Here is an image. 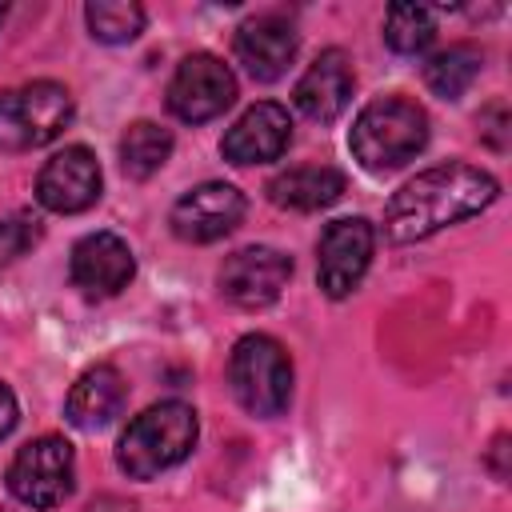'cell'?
<instances>
[{
  "instance_id": "obj_3",
  "label": "cell",
  "mask_w": 512,
  "mask_h": 512,
  "mask_svg": "<svg viewBox=\"0 0 512 512\" xmlns=\"http://www.w3.org/2000/svg\"><path fill=\"white\" fill-rule=\"evenodd\" d=\"M428 144V112L408 96H380L360 108L348 132V148L356 164L372 176L396 172L416 160Z\"/></svg>"
},
{
  "instance_id": "obj_23",
  "label": "cell",
  "mask_w": 512,
  "mask_h": 512,
  "mask_svg": "<svg viewBox=\"0 0 512 512\" xmlns=\"http://www.w3.org/2000/svg\"><path fill=\"white\" fill-rule=\"evenodd\" d=\"M16 420H20V408H16V396H12V388L0 380V440L16 428Z\"/></svg>"
},
{
  "instance_id": "obj_1",
  "label": "cell",
  "mask_w": 512,
  "mask_h": 512,
  "mask_svg": "<svg viewBox=\"0 0 512 512\" xmlns=\"http://www.w3.org/2000/svg\"><path fill=\"white\" fill-rule=\"evenodd\" d=\"M496 196H500V184L492 172L464 160H448L416 172L408 184L392 192L384 208V232L396 244H416L484 212Z\"/></svg>"
},
{
  "instance_id": "obj_17",
  "label": "cell",
  "mask_w": 512,
  "mask_h": 512,
  "mask_svg": "<svg viewBox=\"0 0 512 512\" xmlns=\"http://www.w3.org/2000/svg\"><path fill=\"white\" fill-rule=\"evenodd\" d=\"M264 192L276 208L316 212V208H328L344 196V172L328 168V164H300V168H288V172L272 176Z\"/></svg>"
},
{
  "instance_id": "obj_18",
  "label": "cell",
  "mask_w": 512,
  "mask_h": 512,
  "mask_svg": "<svg viewBox=\"0 0 512 512\" xmlns=\"http://www.w3.org/2000/svg\"><path fill=\"white\" fill-rule=\"evenodd\" d=\"M480 68H484V52L476 44H448L424 64V84L440 100H460L480 76Z\"/></svg>"
},
{
  "instance_id": "obj_10",
  "label": "cell",
  "mask_w": 512,
  "mask_h": 512,
  "mask_svg": "<svg viewBox=\"0 0 512 512\" xmlns=\"http://www.w3.org/2000/svg\"><path fill=\"white\" fill-rule=\"evenodd\" d=\"M288 276H292V260L280 248L252 244L220 264V292L236 308H268L288 288Z\"/></svg>"
},
{
  "instance_id": "obj_5",
  "label": "cell",
  "mask_w": 512,
  "mask_h": 512,
  "mask_svg": "<svg viewBox=\"0 0 512 512\" xmlns=\"http://www.w3.org/2000/svg\"><path fill=\"white\" fill-rule=\"evenodd\" d=\"M72 120V92L56 80H32L0 92V152H32L56 140Z\"/></svg>"
},
{
  "instance_id": "obj_24",
  "label": "cell",
  "mask_w": 512,
  "mask_h": 512,
  "mask_svg": "<svg viewBox=\"0 0 512 512\" xmlns=\"http://www.w3.org/2000/svg\"><path fill=\"white\" fill-rule=\"evenodd\" d=\"M4 12H8V8H4V4H0V24H4Z\"/></svg>"
},
{
  "instance_id": "obj_11",
  "label": "cell",
  "mask_w": 512,
  "mask_h": 512,
  "mask_svg": "<svg viewBox=\"0 0 512 512\" xmlns=\"http://www.w3.org/2000/svg\"><path fill=\"white\" fill-rule=\"evenodd\" d=\"M100 188H104L100 164L84 144L56 152L36 176V200L56 216H76L92 208L100 200Z\"/></svg>"
},
{
  "instance_id": "obj_22",
  "label": "cell",
  "mask_w": 512,
  "mask_h": 512,
  "mask_svg": "<svg viewBox=\"0 0 512 512\" xmlns=\"http://www.w3.org/2000/svg\"><path fill=\"white\" fill-rule=\"evenodd\" d=\"M44 240V224L32 212H16L8 220H0V260H16L24 252H32Z\"/></svg>"
},
{
  "instance_id": "obj_15",
  "label": "cell",
  "mask_w": 512,
  "mask_h": 512,
  "mask_svg": "<svg viewBox=\"0 0 512 512\" xmlns=\"http://www.w3.org/2000/svg\"><path fill=\"white\" fill-rule=\"evenodd\" d=\"M352 84H356L352 60H348L340 48H328V52H320V56L304 68V76H300L296 88H292V100H296V108H300L308 120L332 124V120L348 108Z\"/></svg>"
},
{
  "instance_id": "obj_12",
  "label": "cell",
  "mask_w": 512,
  "mask_h": 512,
  "mask_svg": "<svg viewBox=\"0 0 512 512\" xmlns=\"http://www.w3.org/2000/svg\"><path fill=\"white\" fill-rule=\"evenodd\" d=\"M292 144V116L284 104L276 100H260L252 108H244L236 116V124L224 132L220 140V152L228 164L236 168H248V164H268V160H280Z\"/></svg>"
},
{
  "instance_id": "obj_14",
  "label": "cell",
  "mask_w": 512,
  "mask_h": 512,
  "mask_svg": "<svg viewBox=\"0 0 512 512\" xmlns=\"http://www.w3.org/2000/svg\"><path fill=\"white\" fill-rule=\"evenodd\" d=\"M296 48H300V36L292 20H284L280 12H260L236 28V60L260 84L280 80L296 60Z\"/></svg>"
},
{
  "instance_id": "obj_19",
  "label": "cell",
  "mask_w": 512,
  "mask_h": 512,
  "mask_svg": "<svg viewBox=\"0 0 512 512\" xmlns=\"http://www.w3.org/2000/svg\"><path fill=\"white\" fill-rule=\"evenodd\" d=\"M168 156H172V132L152 120H136L120 136V168L132 180H148L168 164Z\"/></svg>"
},
{
  "instance_id": "obj_8",
  "label": "cell",
  "mask_w": 512,
  "mask_h": 512,
  "mask_svg": "<svg viewBox=\"0 0 512 512\" xmlns=\"http://www.w3.org/2000/svg\"><path fill=\"white\" fill-rule=\"evenodd\" d=\"M372 248H376V232L364 216L332 220L316 244V280H320L324 296H332V300L352 296L372 264Z\"/></svg>"
},
{
  "instance_id": "obj_4",
  "label": "cell",
  "mask_w": 512,
  "mask_h": 512,
  "mask_svg": "<svg viewBox=\"0 0 512 512\" xmlns=\"http://www.w3.org/2000/svg\"><path fill=\"white\" fill-rule=\"evenodd\" d=\"M228 388L248 416H280L292 400V360L284 344L268 332L240 336L228 356Z\"/></svg>"
},
{
  "instance_id": "obj_7",
  "label": "cell",
  "mask_w": 512,
  "mask_h": 512,
  "mask_svg": "<svg viewBox=\"0 0 512 512\" xmlns=\"http://www.w3.org/2000/svg\"><path fill=\"white\" fill-rule=\"evenodd\" d=\"M232 100H236V76L212 52L184 56L168 80V112L184 124L216 120L224 108H232Z\"/></svg>"
},
{
  "instance_id": "obj_6",
  "label": "cell",
  "mask_w": 512,
  "mask_h": 512,
  "mask_svg": "<svg viewBox=\"0 0 512 512\" xmlns=\"http://www.w3.org/2000/svg\"><path fill=\"white\" fill-rule=\"evenodd\" d=\"M76 484V456L64 436H36L28 440L8 464V492L36 512H48L72 496Z\"/></svg>"
},
{
  "instance_id": "obj_21",
  "label": "cell",
  "mask_w": 512,
  "mask_h": 512,
  "mask_svg": "<svg viewBox=\"0 0 512 512\" xmlns=\"http://www.w3.org/2000/svg\"><path fill=\"white\" fill-rule=\"evenodd\" d=\"M436 40V16L420 4H392L384 16V44L400 56H416Z\"/></svg>"
},
{
  "instance_id": "obj_20",
  "label": "cell",
  "mask_w": 512,
  "mask_h": 512,
  "mask_svg": "<svg viewBox=\"0 0 512 512\" xmlns=\"http://www.w3.org/2000/svg\"><path fill=\"white\" fill-rule=\"evenodd\" d=\"M84 20L100 44H132L144 32V8L136 0H92Z\"/></svg>"
},
{
  "instance_id": "obj_9",
  "label": "cell",
  "mask_w": 512,
  "mask_h": 512,
  "mask_svg": "<svg viewBox=\"0 0 512 512\" xmlns=\"http://www.w3.org/2000/svg\"><path fill=\"white\" fill-rule=\"evenodd\" d=\"M244 192L224 184V180H208V184H196L188 188L172 212H168V224L180 240L188 244H212L220 236H228L240 220H244Z\"/></svg>"
},
{
  "instance_id": "obj_16",
  "label": "cell",
  "mask_w": 512,
  "mask_h": 512,
  "mask_svg": "<svg viewBox=\"0 0 512 512\" xmlns=\"http://www.w3.org/2000/svg\"><path fill=\"white\" fill-rule=\"evenodd\" d=\"M124 400H128L124 376L112 364H96L72 384L64 400V420L80 432H100L124 412Z\"/></svg>"
},
{
  "instance_id": "obj_2",
  "label": "cell",
  "mask_w": 512,
  "mask_h": 512,
  "mask_svg": "<svg viewBox=\"0 0 512 512\" xmlns=\"http://www.w3.org/2000/svg\"><path fill=\"white\" fill-rule=\"evenodd\" d=\"M196 436H200L196 408L184 400H160L128 420L116 444V464L132 480H156L160 472L192 456Z\"/></svg>"
},
{
  "instance_id": "obj_13",
  "label": "cell",
  "mask_w": 512,
  "mask_h": 512,
  "mask_svg": "<svg viewBox=\"0 0 512 512\" xmlns=\"http://www.w3.org/2000/svg\"><path fill=\"white\" fill-rule=\"evenodd\" d=\"M68 276L92 300H104V296L124 292L128 280L136 276V260H132L128 240H120L116 232H88V236H80L72 244Z\"/></svg>"
}]
</instances>
